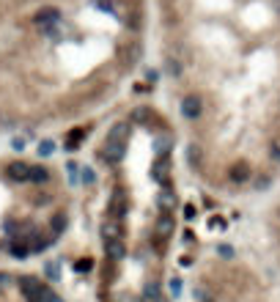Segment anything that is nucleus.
<instances>
[{"mask_svg":"<svg viewBox=\"0 0 280 302\" xmlns=\"http://www.w3.org/2000/svg\"><path fill=\"white\" fill-rule=\"evenodd\" d=\"M83 182L85 184H93V171H91V168H83Z\"/></svg>","mask_w":280,"mask_h":302,"instance_id":"393cba45","label":"nucleus"},{"mask_svg":"<svg viewBox=\"0 0 280 302\" xmlns=\"http://www.w3.org/2000/svg\"><path fill=\"white\" fill-rule=\"evenodd\" d=\"M102 234H104V239H121V225H118V220H107V223L102 225Z\"/></svg>","mask_w":280,"mask_h":302,"instance_id":"ddd939ff","label":"nucleus"},{"mask_svg":"<svg viewBox=\"0 0 280 302\" xmlns=\"http://www.w3.org/2000/svg\"><path fill=\"white\" fill-rule=\"evenodd\" d=\"M11 146H14L17 151H22V148H25V140H22V137H14V140H11Z\"/></svg>","mask_w":280,"mask_h":302,"instance_id":"bb28decb","label":"nucleus"},{"mask_svg":"<svg viewBox=\"0 0 280 302\" xmlns=\"http://www.w3.org/2000/svg\"><path fill=\"white\" fill-rule=\"evenodd\" d=\"M28 253H31V245H25V239H20V242L11 245V255H14V258H25Z\"/></svg>","mask_w":280,"mask_h":302,"instance_id":"a211bd4d","label":"nucleus"},{"mask_svg":"<svg viewBox=\"0 0 280 302\" xmlns=\"http://www.w3.org/2000/svg\"><path fill=\"white\" fill-rule=\"evenodd\" d=\"M132 121H135V124H146V121H151V107H135V110H132Z\"/></svg>","mask_w":280,"mask_h":302,"instance_id":"f3484780","label":"nucleus"},{"mask_svg":"<svg viewBox=\"0 0 280 302\" xmlns=\"http://www.w3.org/2000/svg\"><path fill=\"white\" fill-rule=\"evenodd\" d=\"M157 206H160V212H173V206H176V193H173L171 187H162V193L157 195Z\"/></svg>","mask_w":280,"mask_h":302,"instance_id":"9b49d317","label":"nucleus"},{"mask_svg":"<svg viewBox=\"0 0 280 302\" xmlns=\"http://www.w3.org/2000/svg\"><path fill=\"white\" fill-rule=\"evenodd\" d=\"M187 160H190V165H201V148H198V146H190V148H187Z\"/></svg>","mask_w":280,"mask_h":302,"instance_id":"6ab92c4d","label":"nucleus"},{"mask_svg":"<svg viewBox=\"0 0 280 302\" xmlns=\"http://www.w3.org/2000/svg\"><path fill=\"white\" fill-rule=\"evenodd\" d=\"M154 302H168V299H165V297H162V294H160V297H157Z\"/></svg>","mask_w":280,"mask_h":302,"instance_id":"7c9ffc66","label":"nucleus"},{"mask_svg":"<svg viewBox=\"0 0 280 302\" xmlns=\"http://www.w3.org/2000/svg\"><path fill=\"white\" fill-rule=\"evenodd\" d=\"M250 176H253V173H250L247 162H236V165H231V171H228V179L233 184H244Z\"/></svg>","mask_w":280,"mask_h":302,"instance_id":"1a4fd4ad","label":"nucleus"},{"mask_svg":"<svg viewBox=\"0 0 280 302\" xmlns=\"http://www.w3.org/2000/svg\"><path fill=\"white\" fill-rule=\"evenodd\" d=\"M104 255H107L110 261H121L126 255L124 239H104Z\"/></svg>","mask_w":280,"mask_h":302,"instance_id":"6e6552de","label":"nucleus"},{"mask_svg":"<svg viewBox=\"0 0 280 302\" xmlns=\"http://www.w3.org/2000/svg\"><path fill=\"white\" fill-rule=\"evenodd\" d=\"M160 283L157 280H151V283H146V288H143V302H154L157 297H160Z\"/></svg>","mask_w":280,"mask_h":302,"instance_id":"2eb2a0df","label":"nucleus"},{"mask_svg":"<svg viewBox=\"0 0 280 302\" xmlns=\"http://www.w3.org/2000/svg\"><path fill=\"white\" fill-rule=\"evenodd\" d=\"M201 113H203V99L198 94H187L182 102V115L192 121V118H201Z\"/></svg>","mask_w":280,"mask_h":302,"instance_id":"39448f33","label":"nucleus"},{"mask_svg":"<svg viewBox=\"0 0 280 302\" xmlns=\"http://www.w3.org/2000/svg\"><path fill=\"white\" fill-rule=\"evenodd\" d=\"M52 151H55V143H52V140H42V143H39V154H42V157H50Z\"/></svg>","mask_w":280,"mask_h":302,"instance_id":"412c9836","label":"nucleus"},{"mask_svg":"<svg viewBox=\"0 0 280 302\" xmlns=\"http://www.w3.org/2000/svg\"><path fill=\"white\" fill-rule=\"evenodd\" d=\"M20 291L25 297V302H47L52 297V291L36 277H20Z\"/></svg>","mask_w":280,"mask_h":302,"instance_id":"f03ea898","label":"nucleus"},{"mask_svg":"<svg viewBox=\"0 0 280 302\" xmlns=\"http://www.w3.org/2000/svg\"><path fill=\"white\" fill-rule=\"evenodd\" d=\"M173 231H176V220H173V212H162L160 217H157L154 223V236L157 242H168L173 236Z\"/></svg>","mask_w":280,"mask_h":302,"instance_id":"7ed1b4c3","label":"nucleus"},{"mask_svg":"<svg viewBox=\"0 0 280 302\" xmlns=\"http://www.w3.org/2000/svg\"><path fill=\"white\" fill-rule=\"evenodd\" d=\"M168 288H171V297H179V294H182V280H179V277H173Z\"/></svg>","mask_w":280,"mask_h":302,"instance_id":"4be33fe9","label":"nucleus"},{"mask_svg":"<svg viewBox=\"0 0 280 302\" xmlns=\"http://www.w3.org/2000/svg\"><path fill=\"white\" fill-rule=\"evenodd\" d=\"M28 171H31V165H28V162H22V160L11 162V165L6 168V173H9L14 182H28Z\"/></svg>","mask_w":280,"mask_h":302,"instance_id":"9d476101","label":"nucleus"},{"mask_svg":"<svg viewBox=\"0 0 280 302\" xmlns=\"http://www.w3.org/2000/svg\"><path fill=\"white\" fill-rule=\"evenodd\" d=\"M61 22V9L58 6H42V9L36 11V25L39 28H52Z\"/></svg>","mask_w":280,"mask_h":302,"instance_id":"20e7f679","label":"nucleus"},{"mask_svg":"<svg viewBox=\"0 0 280 302\" xmlns=\"http://www.w3.org/2000/svg\"><path fill=\"white\" fill-rule=\"evenodd\" d=\"M126 135H129V124H115L113 129L107 132L102 143V160L104 162H121L124 160V148H126Z\"/></svg>","mask_w":280,"mask_h":302,"instance_id":"f257e3e1","label":"nucleus"},{"mask_svg":"<svg viewBox=\"0 0 280 302\" xmlns=\"http://www.w3.org/2000/svg\"><path fill=\"white\" fill-rule=\"evenodd\" d=\"M31 239H33L31 242V250H36V253L39 250H47V247L52 245V239H47V236H42V234H31Z\"/></svg>","mask_w":280,"mask_h":302,"instance_id":"dca6fc26","label":"nucleus"},{"mask_svg":"<svg viewBox=\"0 0 280 302\" xmlns=\"http://www.w3.org/2000/svg\"><path fill=\"white\" fill-rule=\"evenodd\" d=\"M272 160H275V162H280V146H277V143L272 146Z\"/></svg>","mask_w":280,"mask_h":302,"instance_id":"c85d7f7f","label":"nucleus"},{"mask_svg":"<svg viewBox=\"0 0 280 302\" xmlns=\"http://www.w3.org/2000/svg\"><path fill=\"white\" fill-rule=\"evenodd\" d=\"M83 137H85V129H77V132H72V135H69V140H66V146H69V148H74V146H77L80 140H83Z\"/></svg>","mask_w":280,"mask_h":302,"instance_id":"aec40b11","label":"nucleus"},{"mask_svg":"<svg viewBox=\"0 0 280 302\" xmlns=\"http://www.w3.org/2000/svg\"><path fill=\"white\" fill-rule=\"evenodd\" d=\"M47 179H50V171L42 165H31V171H28V182H33V184H44Z\"/></svg>","mask_w":280,"mask_h":302,"instance_id":"f8f14e48","label":"nucleus"},{"mask_svg":"<svg viewBox=\"0 0 280 302\" xmlns=\"http://www.w3.org/2000/svg\"><path fill=\"white\" fill-rule=\"evenodd\" d=\"M124 212H126V198H124L121 190H115L113 198H110V203H107V214L113 220H121V217H124Z\"/></svg>","mask_w":280,"mask_h":302,"instance_id":"0eeeda50","label":"nucleus"},{"mask_svg":"<svg viewBox=\"0 0 280 302\" xmlns=\"http://www.w3.org/2000/svg\"><path fill=\"white\" fill-rule=\"evenodd\" d=\"M151 173H154V182L162 184V187H168V176H171V160H168L165 154L160 157V160L154 162V168H151Z\"/></svg>","mask_w":280,"mask_h":302,"instance_id":"423d86ee","label":"nucleus"},{"mask_svg":"<svg viewBox=\"0 0 280 302\" xmlns=\"http://www.w3.org/2000/svg\"><path fill=\"white\" fill-rule=\"evenodd\" d=\"M195 214H198L195 206H192V203H187V206H184V217H187V220H195Z\"/></svg>","mask_w":280,"mask_h":302,"instance_id":"b1692460","label":"nucleus"},{"mask_svg":"<svg viewBox=\"0 0 280 302\" xmlns=\"http://www.w3.org/2000/svg\"><path fill=\"white\" fill-rule=\"evenodd\" d=\"M272 3H275V11H277V14H280V0H272Z\"/></svg>","mask_w":280,"mask_h":302,"instance_id":"c756f323","label":"nucleus"},{"mask_svg":"<svg viewBox=\"0 0 280 302\" xmlns=\"http://www.w3.org/2000/svg\"><path fill=\"white\" fill-rule=\"evenodd\" d=\"M50 228H52V234H63L66 231V214L63 212H58V214H52V220H50Z\"/></svg>","mask_w":280,"mask_h":302,"instance_id":"4468645a","label":"nucleus"},{"mask_svg":"<svg viewBox=\"0 0 280 302\" xmlns=\"http://www.w3.org/2000/svg\"><path fill=\"white\" fill-rule=\"evenodd\" d=\"M91 269V261L88 258H85V261H80V264H77V272H88Z\"/></svg>","mask_w":280,"mask_h":302,"instance_id":"cd10ccee","label":"nucleus"},{"mask_svg":"<svg viewBox=\"0 0 280 302\" xmlns=\"http://www.w3.org/2000/svg\"><path fill=\"white\" fill-rule=\"evenodd\" d=\"M168 72H171L173 77H179V74H182V66H179V61H168Z\"/></svg>","mask_w":280,"mask_h":302,"instance_id":"5701e85b","label":"nucleus"},{"mask_svg":"<svg viewBox=\"0 0 280 302\" xmlns=\"http://www.w3.org/2000/svg\"><path fill=\"white\" fill-rule=\"evenodd\" d=\"M217 253L223 255V258H231V255H233V250H231L228 245H220V247H217Z\"/></svg>","mask_w":280,"mask_h":302,"instance_id":"a878e982","label":"nucleus"},{"mask_svg":"<svg viewBox=\"0 0 280 302\" xmlns=\"http://www.w3.org/2000/svg\"><path fill=\"white\" fill-rule=\"evenodd\" d=\"M47 302H63V299H58V297H50V299H47Z\"/></svg>","mask_w":280,"mask_h":302,"instance_id":"2f4dec72","label":"nucleus"}]
</instances>
